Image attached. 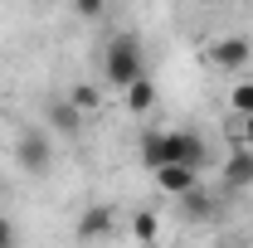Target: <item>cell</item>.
<instances>
[{"mask_svg":"<svg viewBox=\"0 0 253 248\" xmlns=\"http://www.w3.org/2000/svg\"><path fill=\"white\" fill-rule=\"evenodd\" d=\"M112 229H117V214H112L107 205H93V209L78 214V229H73V234H78L83 244H88V239L97 244V239H112Z\"/></svg>","mask_w":253,"mask_h":248,"instance_id":"5","label":"cell"},{"mask_svg":"<svg viewBox=\"0 0 253 248\" xmlns=\"http://www.w3.org/2000/svg\"><path fill=\"white\" fill-rule=\"evenodd\" d=\"M180 209H185V219H195V224H200V219H214V214H219V205L205 195V185H200V190H190L185 200H180Z\"/></svg>","mask_w":253,"mask_h":248,"instance_id":"10","label":"cell"},{"mask_svg":"<svg viewBox=\"0 0 253 248\" xmlns=\"http://www.w3.org/2000/svg\"><path fill=\"white\" fill-rule=\"evenodd\" d=\"M122 97H126V112H131V117H146V112L156 107V83H151V78H141V83H131Z\"/></svg>","mask_w":253,"mask_h":248,"instance_id":"9","label":"cell"},{"mask_svg":"<svg viewBox=\"0 0 253 248\" xmlns=\"http://www.w3.org/2000/svg\"><path fill=\"white\" fill-rule=\"evenodd\" d=\"M234 136H239L244 151H253V117H239V122H234Z\"/></svg>","mask_w":253,"mask_h":248,"instance_id":"14","label":"cell"},{"mask_svg":"<svg viewBox=\"0 0 253 248\" xmlns=\"http://www.w3.org/2000/svg\"><path fill=\"white\" fill-rule=\"evenodd\" d=\"M68 102H73V107H78V112L88 117V112H97V88H88V83H78V88L68 93Z\"/></svg>","mask_w":253,"mask_h":248,"instance_id":"13","label":"cell"},{"mask_svg":"<svg viewBox=\"0 0 253 248\" xmlns=\"http://www.w3.org/2000/svg\"><path fill=\"white\" fill-rule=\"evenodd\" d=\"M219 180H224V190H249L253 185V151H244V146H234L229 151V161H224V170H219Z\"/></svg>","mask_w":253,"mask_h":248,"instance_id":"6","label":"cell"},{"mask_svg":"<svg viewBox=\"0 0 253 248\" xmlns=\"http://www.w3.org/2000/svg\"><path fill=\"white\" fill-rule=\"evenodd\" d=\"M0 248H15V224L0 214Z\"/></svg>","mask_w":253,"mask_h":248,"instance_id":"16","label":"cell"},{"mask_svg":"<svg viewBox=\"0 0 253 248\" xmlns=\"http://www.w3.org/2000/svg\"><path fill=\"white\" fill-rule=\"evenodd\" d=\"M151 175H156V185L166 190V195H175V200H185L190 190H200V170H190V165H161Z\"/></svg>","mask_w":253,"mask_h":248,"instance_id":"7","label":"cell"},{"mask_svg":"<svg viewBox=\"0 0 253 248\" xmlns=\"http://www.w3.org/2000/svg\"><path fill=\"white\" fill-rule=\"evenodd\" d=\"M102 78H107L117 93H126L131 83L146 78V49H141L136 34H112V39H107V49H102Z\"/></svg>","mask_w":253,"mask_h":248,"instance_id":"2","label":"cell"},{"mask_svg":"<svg viewBox=\"0 0 253 248\" xmlns=\"http://www.w3.org/2000/svg\"><path fill=\"white\" fill-rule=\"evenodd\" d=\"M253 59V44L244 39V34H224V39H214L210 44V63L214 68H224V73H244Z\"/></svg>","mask_w":253,"mask_h":248,"instance_id":"4","label":"cell"},{"mask_svg":"<svg viewBox=\"0 0 253 248\" xmlns=\"http://www.w3.org/2000/svg\"><path fill=\"white\" fill-rule=\"evenodd\" d=\"M73 15H78V20H97L102 5H97V0H83V5H73Z\"/></svg>","mask_w":253,"mask_h":248,"instance_id":"15","label":"cell"},{"mask_svg":"<svg viewBox=\"0 0 253 248\" xmlns=\"http://www.w3.org/2000/svg\"><path fill=\"white\" fill-rule=\"evenodd\" d=\"M44 117H49V131H59V136H78V131H83V112H78L68 97H54V102L44 107Z\"/></svg>","mask_w":253,"mask_h":248,"instance_id":"8","label":"cell"},{"mask_svg":"<svg viewBox=\"0 0 253 248\" xmlns=\"http://www.w3.org/2000/svg\"><path fill=\"white\" fill-rule=\"evenodd\" d=\"M156 234H161V219L151 214V209H141V214H131V239L141 248H151L156 244Z\"/></svg>","mask_w":253,"mask_h":248,"instance_id":"11","label":"cell"},{"mask_svg":"<svg viewBox=\"0 0 253 248\" xmlns=\"http://www.w3.org/2000/svg\"><path fill=\"white\" fill-rule=\"evenodd\" d=\"M229 107H234V117H253V78L234 83V93H229Z\"/></svg>","mask_w":253,"mask_h":248,"instance_id":"12","label":"cell"},{"mask_svg":"<svg viewBox=\"0 0 253 248\" xmlns=\"http://www.w3.org/2000/svg\"><path fill=\"white\" fill-rule=\"evenodd\" d=\"M141 161L161 170V165H190V170H205V136H195V131H146V141H141Z\"/></svg>","mask_w":253,"mask_h":248,"instance_id":"1","label":"cell"},{"mask_svg":"<svg viewBox=\"0 0 253 248\" xmlns=\"http://www.w3.org/2000/svg\"><path fill=\"white\" fill-rule=\"evenodd\" d=\"M15 165H20L25 175H49V170H54V141H49L44 126L20 131V141H15Z\"/></svg>","mask_w":253,"mask_h":248,"instance_id":"3","label":"cell"}]
</instances>
